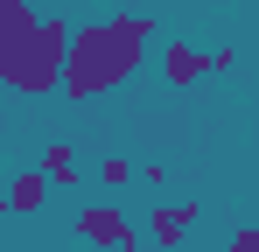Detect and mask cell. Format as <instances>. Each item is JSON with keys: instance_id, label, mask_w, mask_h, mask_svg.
<instances>
[{"instance_id": "6da1fadb", "label": "cell", "mask_w": 259, "mask_h": 252, "mask_svg": "<svg viewBox=\"0 0 259 252\" xmlns=\"http://www.w3.org/2000/svg\"><path fill=\"white\" fill-rule=\"evenodd\" d=\"M147 42H154V14H112V21H84V28L70 35L63 98H70V105H91V98L119 91V84L140 70Z\"/></svg>"}, {"instance_id": "7a4b0ae2", "label": "cell", "mask_w": 259, "mask_h": 252, "mask_svg": "<svg viewBox=\"0 0 259 252\" xmlns=\"http://www.w3.org/2000/svg\"><path fill=\"white\" fill-rule=\"evenodd\" d=\"M70 21L63 14H42L28 35H0V84L14 98H49L63 91V70H70Z\"/></svg>"}, {"instance_id": "3957f363", "label": "cell", "mask_w": 259, "mask_h": 252, "mask_svg": "<svg viewBox=\"0 0 259 252\" xmlns=\"http://www.w3.org/2000/svg\"><path fill=\"white\" fill-rule=\"evenodd\" d=\"M70 231L84 238V252H126V245H140V231H133V217L112 196L105 203H84L77 217H70Z\"/></svg>"}, {"instance_id": "277c9868", "label": "cell", "mask_w": 259, "mask_h": 252, "mask_svg": "<svg viewBox=\"0 0 259 252\" xmlns=\"http://www.w3.org/2000/svg\"><path fill=\"white\" fill-rule=\"evenodd\" d=\"M161 77H168V91H189V84L217 77V63H210V49H196L189 35H168V49H161Z\"/></svg>"}, {"instance_id": "5b68a950", "label": "cell", "mask_w": 259, "mask_h": 252, "mask_svg": "<svg viewBox=\"0 0 259 252\" xmlns=\"http://www.w3.org/2000/svg\"><path fill=\"white\" fill-rule=\"evenodd\" d=\"M196 217H203V203H168V196H161V203L147 210V245L154 252H182Z\"/></svg>"}, {"instance_id": "8992f818", "label": "cell", "mask_w": 259, "mask_h": 252, "mask_svg": "<svg viewBox=\"0 0 259 252\" xmlns=\"http://www.w3.org/2000/svg\"><path fill=\"white\" fill-rule=\"evenodd\" d=\"M49 189H56V182H49V168H42V161H35V168H21V175L7 182V217H42Z\"/></svg>"}, {"instance_id": "52a82bcc", "label": "cell", "mask_w": 259, "mask_h": 252, "mask_svg": "<svg viewBox=\"0 0 259 252\" xmlns=\"http://www.w3.org/2000/svg\"><path fill=\"white\" fill-rule=\"evenodd\" d=\"M42 168H49V182H56V189H63V182H77V147H70V140H49V147H42Z\"/></svg>"}, {"instance_id": "ba28073f", "label": "cell", "mask_w": 259, "mask_h": 252, "mask_svg": "<svg viewBox=\"0 0 259 252\" xmlns=\"http://www.w3.org/2000/svg\"><path fill=\"white\" fill-rule=\"evenodd\" d=\"M98 182H105V189H126V182H140V168H133L126 154H105V161H98Z\"/></svg>"}, {"instance_id": "9c48e42d", "label": "cell", "mask_w": 259, "mask_h": 252, "mask_svg": "<svg viewBox=\"0 0 259 252\" xmlns=\"http://www.w3.org/2000/svg\"><path fill=\"white\" fill-rule=\"evenodd\" d=\"M210 252H259V224H245V231H231V238H217Z\"/></svg>"}, {"instance_id": "30bf717a", "label": "cell", "mask_w": 259, "mask_h": 252, "mask_svg": "<svg viewBox=\"0 0 259 252\" xmlns=\"http://www.w3.org/2000/svg\"><path fill=\"white\" fill-rule=\"evenodd\" d=\"M140 182L147 189H168V161H140Z\"/></svg>"}, {"instance_id": "8fae6325", "label": "cell", "mask_w": 259, "mask_h": 252, "mask_svg": "<svg viewBox=\"0 0 259 252\" xmlns=\"http://www.w3.org/2000/svg\"><path fill=\"white\" fill-rule=\"evenodd\" d=\"M35 252H70V245H35Z\"/></svg>"}, {"instance_id": "7c38bea8", "label": "cell", "mask_w": 259, "mask_h": 252, "mask_svg": "<svg viewBox=\"0 0 259 252\" xmlns=\"http://www.w3.org/2000/svg\"><path fill=\"white\" fill-rule=\"evenodd\" d=\"M126 252H154V245H126Z\"/></svg>"}]
</instances>
